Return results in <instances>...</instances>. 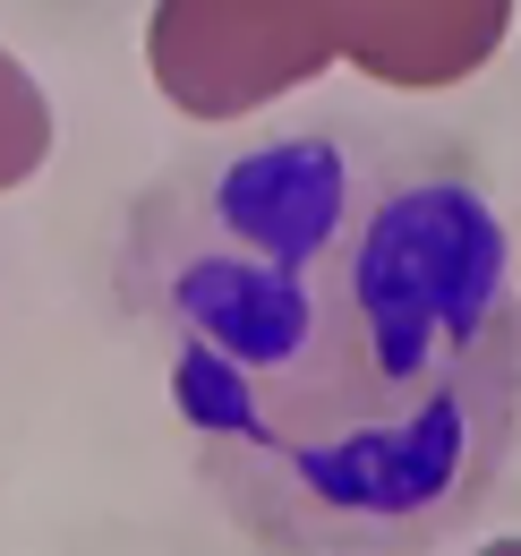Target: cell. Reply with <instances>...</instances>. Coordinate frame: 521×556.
<instances>
[{
	"instance_id": "cell-5",
	"label": "cell",
	"mask_w": 521,
	"mask_h": 556,
	"mask_svg": "<svg viewBox=\"0 0 521 556\" xmlns=\"http://www.w3.org/2000/svg\"><path fill=\"white\" fill-rule=\"evenodd\" d=\"M479 556H521V540H487V548H479Z\"/></svg>"
},
{
	"instance_id": "cell-3",
	"label": "cell",
	"mask_w": 521,
	"mask_h": 556,
	"mask_svg": "<svg viewBox=\"0 0 521 556\" xmlns=\"http://www.w3.org/2000/svg\"><path fill=\"white\" fill-rule=\"evenodd\" d=\"M333 52L377 86H461L496 61L513 0H326Z\"/></svg>"
},
{
	"instance_id": "cell-2",
	"label": "cell",
	"mask_w": 521,
	"mask_h": 556,
	"mask_svg": "<svg viewBox=\"0 0 521 556\" xmlns=\"http://www.w3.org/2000/svg\"><path fill=\"white\" fill-rule=\"evenodd\" d=\"M154 86L189 121H249L333 61L326 0H154Z\"/></svg>"
},
{
	"instance_id": "cell-4",
	"label": "cell",
	"mask_w": 521,
	"mask_h": 556,
	"mask_svg": "<svg viewBox=\"0 0 521 556\" xmlns=\"http://www.w3.org/2000/svg\"><path fill=\"white\" fill-rule=\"evenodd\" d=\"M43 154H52V103H43V86L17 52H0V189L35 180Z\"/></svg>"
},
{
	"instance_id": "cell-1",
	"label": "cell",
	"mask_w": 521,
	"mask_h": 556,
	"mask_svg": "<svg viewBox=\"0 0 521 556\" xmlns=\"http://www.w3.org/2000/svg\"><path fill=\"white\" fill-rule=\"evenodd\" d=\"M120 308L274 556H428L513 463V249L454 138L317 112L205 146L129 206Z\"/></svg>"
}]
</instances>
